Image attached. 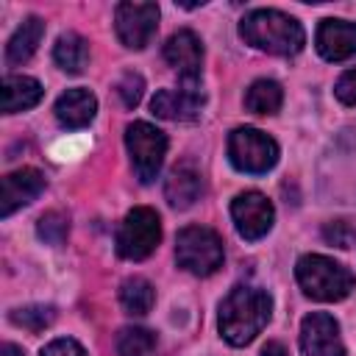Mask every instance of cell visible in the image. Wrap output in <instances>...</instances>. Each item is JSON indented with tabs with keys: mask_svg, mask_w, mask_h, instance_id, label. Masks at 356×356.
Listing matches in <instances>:
<instances>
[{
	"mask_svg": "<svg viewBox=\"0 0 356 356\" xmlns=\"http://www.w3.org/2000/svg\"><path fill=\"white\" fill-rule=\"evenodd\" d=\"M273 314V298L250 284H236L220 303V334L228 345L242 348L253 342Z\"/></svg>",
	"mask_w": 356,
	"mask_h": 356,
	"instance_id": "6da1fadb",
	"label": "cell"
},
{
	"mask_svg": "<svg viewBox=\"0 0 356 356\" xmlns=\"http://www.w3.org/2000/svg\"><path fill=\"white\" fill-rule=\"evenodd\" d=\"M239 36L248 44L273 56H295L306 44L303 25L275 8H256L245 14V19L239 22Z\"/></svg>",
	"mask_w": 356,
	"mask_h": 356,
	"instance_id": "7a4b0ae2",
	"label": "cell"
},
{
	"mask_svg": "<svg viewBox=\"0 0 356 356\" xmlns=\"http://www.w3.org/2000/svg\"><path fill=\"white\" fill-rule=\"evenodd\" d=\"M295 275H298V284L303 286V292L314 300H323V303L342 300L356 286V278L345 264H339L328 256H320V253L300 256Z\"/></svg>",
	"mask_w": 356,
	"mask_h": 356,
	"instance_id": "3957f363",
	"label": "cell"
},
{
	"mask_svg": "<svg viewBox=\"0 0 356 356\" xmlns=\"http://www.w3.org/2000/svg\"><path fill=\"white\" fill-rule=\"evenodd\" d=\"M175 259L192 275H211L222 267V239L203 225L181 228L175 236Z\"/></svg>",
	"mask_w": 356,
	"mask_h": 356,
	"instance_id": "277c9868",
	"label": "cell"
},
{
	"mask_svg": "<svg viewBox=\"0 0 356 356\" xmlns=\"http://www.w3.org/2000/svg\"><path fill=\"white\" fill-rule=\"evenodd\" d=\"M161 242V220L153 209L136 206L125 214L117 231V253L128 261L147 259Z\"/></svg>",
	"mask_w": 356,
	"mask_h": 356,
	"instance_id": "5b68a950",
	"label": "cell"
},
{
	"mask_svg": "<svg viewBox=\"0 0 356 356\" xmlns=\"http://www.w3.org/2000/svg\"><path fill=\"white\" fill-rule=\"evenodd\" d=\"M228 159L239 172L261 175L275 167L278 145L259 128H234L228 136Z\"/></svg>",
	"mask_w": 356,
	"mask_h": 356,
	"instance_id": "8992f818",
	"label": "cell"
},
{
	"mask_svg": "<svg viewBox=\"0 0 356 356\" xmlns=\"http://www.w3.org/2000/svg\"><path fill=\"white\" fill-rule=\"evenodd\" d=\"M125 147L131 153V164H134V172L142 184H150L161 164H164V156H167V136L150 125V122H131L125 128Z\"/></svg>",
	"mask_w": 356,
	"mask_h": 356,
	"instance_id": "52a82bcc",
	"label": "cell"
},
{
	"mask_svg": "<svg viewBox=\"0 0 356 356\" xmlns=\"http://www.w3.org/2000/svg\"><path fill=\"white\" fill-rule=\"evenodd\" d=\"M159 25V6L156 3H120L114 11V28L125 47L142 50L150 44Z\"/></svg>",
	"mask_w": 356,
	"mask_h": 356,
	"instance_id": "ba28073f",
	"label": "cell"
},
{
	"mask_svg": "<svg viewBox=\"0 0 356 356\" xmlns=\"http://www.w3.org/2000/svg\"><path fill=\"white\" fill-rule=\"evenodd\" d=\"M300 350H303V356H345L339 323L325 312H312L309 317H303Z\"/></svg>",
	"mask_w": 356,
	"mask_h": 356,
	"instance_id": "9c48e42d",
	"label": "cell"
},
{
	"mask_svg": "<svg viewBox=\"0 0 356 356\" xmlns=\"http://www.w3.org/2000/svg\"><path fill=\"white\" fill-rule=\"evenodd\" d=\"M231 217H234V225H236L239 236L261 239L273 228L275 211H273V203L261 192H242L231 203Z\"/></svg>",
	"mask_w": 356,
	"mask_h": 356,
	"instance_id": "30bf717a",
	"label": "cell"
},
{
	"mask_svg": "<svg viewBox=\"0 0 356 356\" xmlns=\"http://www.w3.org/2000/svg\"><path fill=\"white\" fill-rule=\"evenodd\" d=\"M203 86L200 81H181L178 89H161L153 95L150 108L161 120H192L203 108Z\"/></svg>",
	"mask_w": 356,
	"mask_h": 356,
	"instance_id": "8fae6325",
	"label": "cell"
},
{
	"mask_svg": "<svg viewBox=\"0 0 356 356\" xmlns=\"http://www.w3.org/2000/svg\"><path fill=\"white\" fill-rule=\"evenodd\" d=\"M42 189H44V175L39 170L22 167V170L8 172L3 178V186H0V217H8L17 209L36 200L42 195Z\"/></svg>",
	"mask_w": 356,
	"mask_h": 356,
	"instance_id": "7c38bea8",
	"label": "cell"
},
{
	"mask_svg": "<svg viewBox=\"0 0 356 356\" xmlns=\"http://www.w3.org/2000/svg\"><path fill=\"white\" fill-rule=\"evenodd\" d=\"M167 64L178 72L181 81H200V64H203V44L195 36V31H178L164 44Z\"/></svg>",
	"mask_w": 356,
	"mask_h": 356,
	"instance_id": "4fadbf2b",
	"label": "cell"
},
{
	"mask_svg": "<svg viewBox=\"0 0 356 356\" xmlns=\"http://www.w3.org/2000/svg\"><path fill=\"white\" fill-rule=\"evenodd\" d=\"M314 42L325 61H345V58L356 56V22L323 19Z\"/></svg>",
	"mask_w": 356,
	"mask_h": 356,
	"instance_id": "5bb4252c",
	"label": "cell"
},
{
	"mask_svg": "<svg viewBox=\"0 0 356 356\" xmlns=\"http://www.w3.org/2000/svg\"><path fill=\"white\" fill-rule=\"evenodd\" d=\"M95 111H97V100L89 89H67L58 100H56V120L64 125V128H83L95 120Z\"/></svg>",
	"mask_w": 356,
	"mask_h": 356,
	"instance_id": "9a60e30c",
	"label": "cell"
},
{
	"mask_svg": "<svg viewBox=\"0 0 356 356\" xmlns=\"http://www.w3.org/2000/svg\"><path fill=\"white\" fill-rule=\"evenodd\" d=\"M203 192V181L200 172L189 164H178L170 170L167 181H164V197L172 209H189Z\"/></svg>",
	"mask_w": 356,
	"mask_h": 356,
	"instance_id": "2e32d148",
	"label": "cell"
},
{
	"mask_svg": "<svg viewBox=\"0 0 356 356\" xmlns=\"http://www.w3.org/2000/svg\"><path fill=\"white\" fill-rule=\"evenodd\" d=\"M42 36H44V22H42L39 17H28V19L14 31V36H11L8 44H6V64H8V67L25 64V61L36 53Z\"/></svg>",
	"mask_w": 356,
	"mask_h": 356,
	"instance_id": "e0dca14e",
	"label": "cell"
},
{
	"mask_svg": "<svg viewBox=\"0 0 356 356\" xmlns=\"http://www.w3.org/2000/svg\"><path fill=\"white\" fill-rule=\"evenodd\" d=\"M42 100V83L28 75H6L3 78V111L17 114L33 108Z\"/></svg>",
	"mask_w": 356,
	"mask_h": 356,
	"instance_id": "ac0fdd59",
	"label": "cell"
},
{
	"mask_svg": "<svg viewBox=\"0 0 356 356\" xmlns=\"http://www.w3.org/2000/svg\"><path fill=\"white\" fill-rule=\"evenodd\" d=\"M53 61L64 72H70V75L83 72V67L89 64V44H86V39L72 33V31L61 33L56 39V47H53Z\"/></svg>",
	"mask_w": 356,
	"mask_h": 356,
	"instance_id": "d6986e66",
	"label": "cell"
},
{
	"mask_svg": "<svg viewBox=\"0 0 356 356\" xmlns=\"http://www.w3.org/2000/svg\"><path fill=\"white\" fill-rule=\"evenodd\" d=\"M281 103H284V92H281V86H278L275 81H270V78L253 81V83L248 86V92H245V106H248V111H253V114H275V111L281 108Z\"/></svg>",
	"mask_w": 356,
	"mask_h": 356,
	"instance_id": "ffe728a7",
	"label": "cell"
},
{
	"mask_svg": "<svg viewBox=\"0 0 356 356\" xmlns=\"http://www.w3.org/2000/svg\"><path fill=\"white\" fill-rule=\"evenodd\" d=\"M120 303L128 314H147L156 303V292L150 286V281L134 275V278H125L122 286H120Z\"/></svg>",
	"mask_w": 356,
	"mask_h": 356,
	"instance_id": "44dd1931",
	"label": "cell"
},
{
	"mask_svg": "<svg viewBox=\"0 0 356 356\" xmlns=\"http://www.w3.org/2000/svg\"><path fill=\"white\" fill-rule=\"evenodd\" d=\"M156 350V337L147 328L128 325L117 334V353L120 356H153Z\"/></svg>",
	"mask_w": 356,
	"mask_h": 356,
	"instance_id": "7402d4cb",
	"label": "cell"
},
{
	"mask_svg": "<svg viewBox=\"0 0 356 356\" xmlns=\"http://www.w3.org/2000/svg\"><path fill=\"white\" fill-rule=\"evenodd\" d=\"M53 320H56V309L44 306V303H33V306H22V309L11 312V323H17L28 331H44Z\"/></svg>",
	"mask_w": 356,
	"mask_h": 356,
	"instance_id": "603a6c76",
	"label": "cell"
},
{
	"mask_svg": "<svg viewBox=\"0 0 356 356\" xmlns=\"http://www.w3.org/2000/svg\"><path fill=\"white\" fill-rule=\"evenodd\" d=\"M36 234H39V239L47 242V245H61V242L67 239V234H70V220H67L61 211H47V214L39 217Z\"/></svg>",
	"mask_w": 356,
	"mask_h": 356,
	"instance_id": "cb8c5ba5",
	"label": "cell"
},
{
	"mask_svg": "<svg viewBox=\"0 0 356 356\" xmlns=\"http://www.w3.org/2000/svg\"><path fill=\"white\" fill-rule=\"evenodd\" d=\"M323 239L328 242V245H334V248H350L353 242H356V225L350 222V220H331V222H325V228H323Z\"/></svg>",
	"mask_w": 356,
	"mask_h": 356,
	"instance_id": "d4e9b609",
	"label": "cell"
},
{
	"mask_svg": "<svg viewBox=\"0 0 356 356\" xmlns=\"http://www.w3.org/2000/svg\"><path fill=\"white\" fill-rule=\"evenodd\" d=\"M142 92H145V81H142L139 72H125L117 83V95H120L125 108H134L142 100Z\"/></svg>",
	"mask_w": 356,
	"mask_h": 356,
	"instance_id": "484cf974",
	"label": "cell"
},
{
	"mask_svg": "<svg viewBox=\"0 0 356 356\" xmlns=\"http://www.w3.org/2000/svg\"><path fill=\"white\" fill-rule=\"evenodd\" d=\"M334 92H337V97H339L345 106H356V67L339 75Z\"/></svg>",
	"mask_w": 356,
	"mask_h": 356,
	"instance_id": "4316f807",
	"label": "cell"
},
{
	"mask_svg": "<svg viewBox=\"0 0 356 356\" xmlns=\"http://www.w3.org/2000/svg\"><path fill=\"white\" fill-rule=\"evenodd\" d=\"M42 356H86V350L75 339H53L42 350Z\"/></svg>",
	"mask_w": 356,
	"mask_h": 356,
	"instance_id": "83f0119b",
	"label": "cell"
},
{
	"mask_svg": "<svg viewBox=\"0 0 356 356\" xmlns=\"http://www.w3.org/2000/svg\"><path fill=\"white\" fill-rule=\"evenodd\" d=\"M261 356H286V350H284L281 342H267V345L261 348Z\"/></svg>",
	"mask_w": 356,
	"mask_h": 356,
	"instance_id": "f1b7e54d",
	"label": "cell"
},
{
	"mask_svg": "<svg viewBox=\"0 0 356 356\" xmlns=\"http://www.w3.org/2000/svg\"><path fill=\"white\" fill-rule=\"evenodd\" d=\"M3 356H25V353H22V350H19L17 345H11V342H6V345H3Z\"/></svg>",
	"mask_w": 356,
	"mask_h": 356,
	"instance_id": "f546056e",
	"label": "cell"
}]
</instances>
